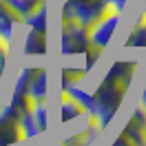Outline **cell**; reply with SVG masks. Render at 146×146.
<instances>
[{"label":"cell","mask_w":146,"mask_h":146,"mask_svg":"<svg viewBox=\"0 0 146 146\" xmlns=\"http://www.w3.org/2000/svg\"><path fill=\"white\" fill-rule=\"evenodd\" d=\"M137 64H139L137 60H119V62H113L109 71L104 73L98 91L93 93V106L89 111V115L98 122L100 131H104L117 115L137 73Z\"/></svg>","instance_id":"1"},{"label":"cell","mask_w":146,"mask_h":146,"mask_svg":"<svg viewBox=\"0 0 146 146\" xmlns=\"http://www.w3.org/2000/svg\"><path fill=\"white\" fill-rule=\"evenodd\" d=\"M111 9V0H64L62 18L75 20L84 27H93Z\"/></svg>","instance_id":"2"},{"label":"cell","mask_w":146,"mask_h":146,"mask_svg":"<svg viewBox=\"0 0 146 146\" xmlns=\"http://www.w3.org/2000/svg\"><path fill=\"white\" fill-rule=\"evenodd\" d=\"M91 46L89 27H84L75 20L62 18L60 25V53L62 55H82Z\"/></svg>","instance_id":"3"},{"label":"cell","mask_w":146,"mask_h":146,"mask_svg":"<svg viewBox=\"0 0 146 146\" xmlns=\"http://www.w3.org/2000/svg\"><path fill=\"white\" fill-rule=\"evenodd\" d=\"M27 139L20 128V113L11 104L0 109V146H16Z\"/></svg>","instance_id":"4"},{"label":"cell","mask_w":146,"mask_h":146,"mask_svg":"<svg viewBox=\"0 0 146 146\" xmlns=\"http://www.w3.org/2000/svg\"><path fill=\"white\" fill-rule=\"evenodd\" d=\"M117 25H119V11H109V13H106L104 18H100L93 27H89L91 44L106 49V44L111 42V38H113V33H115Z\"/></svg>","instance_id":"5"},{"label":"cell","mask_w":146,"mask_h":146,"mask_svg":"<svg viewBox=\"0 0 146 146\" xmlns=\"http://www.w3.org/2000/svg\"><path fill=\"white\" fill-rule=\"evenodd\" d=\"M122 133L131 142H135V146H146V111L142 106H135L131 111Z\"/></svg>","instance_id":"6"},{"label":"cell","mask_w":146,"mask_h":146,"mask_svg":"<svg viewBox=\"0 0 146 146\" xmlns=\"http://www.w3.org/2000/svg\"><path fill=\"white\" fill-rule=\"evenodd\" d=\"M20 25H25V18L16 9H11L5 0H0V42L9 44L13 38V31Z\"/></svg>","instance_id":"7"},{"label":"cell","mask_w":146,"mask_h":146,"mask_svg":"<svg viewBox=\"0 0 146 146\" xmlns=\"http://www.w3.org/2000/svg\"><path fill=\"white\" fill-rule=\"evenodd\" d=\"M86 122H89L86 128L78 131V133H71V135H66L60 146H91V142L100 135V126H98V122H95L89 113H86Z\"/></svg>","instance_id":"8"},{"label":"cell","mask_w":146,"mask_h":146,"mask_svg":"<svg viewBox=\"0 0 146 146\" xmlns=\"http://www.w3.org/2000/svg\"><path fill=\"white\" fill-rule=\"evenodd\" d=\"M46 95H49V73L46 69H36L29 82V98L33 100V104H38V102H46Z\"/></svg>","instance_id":"9"},{"label":"cell","mask_w":146,"mask_h":146,"mask_svg":"<svg viewBox=\"0 0 146 146\" xmlns=\"http://www.w3.org/2000/svg\"><path fill=\"white\" fill-rule=\"evenodd\" d=\"M22 53L25 55H44L46 53V31L29 29L22 42Z\"/></svg>","instance_id":"10"},{"label":"cell","mask_w":146,"mask_h":146,"mask_svg":"<svg viewBox=\"0 0 146 146\" xmlns=\"http://www.w3.org/2000/svg\"><path fill=\"white\" fill-rule=\"evenodd\" d=\"M126 46L128 49H146V11L137 16L135 25L126 38Z\"/></svg>","instance_id":"11"},{"label":"cell","mask_w":146,"mask_h":146,"mask_svg":"<svg viewBox=\"0 0 146 146\" xmlns=\"http://www.w3.org/2000/svg\"><path fill=\"white\" fill-rule=\"evenodd\" d=\"M84 115H86V111L73 100V98H69V95L64 93L62 102H60V122L66 124V122H71V119H75V117H84Z\"/></svg>","instance_id":"12"},{"label":"cell","mask_w":146,"mask_h":146,"mask_svg":"<svg viewBox=\"0 0 146 146\" xmlns=\"http://www.w3.org/2000/svg\"><path fill=\"white\" fill-rule=\"evenodd\" d=\"M84 75H86L84 69H78V66H64L62 71H60V84H62V91L75 86L78 82H82Z\"/></svg>","instance_id":"13"},{"label":"cell","mask_w":146,"mask_h":146,"mask_svg":"<svg viewBox=\"0 0 146 146\" xmlns=\"http://www.w3.org/2000/svg\"><path fill=\"white\" fill-rule=\"evenodd\" d=\"M7 5H9L11 9H16L22 16V18H27V16H31L33 11H38L40 7H44L46 0H5Z\"/></svg>","instance_id":"14"},{"label":"cell","mask_w":146,"mask_h":146,"mask_svg":"<svg viewBox=\"0 0 146 146\" xmlns=\"http://www.w3.org/2000/svg\"><path fill=\"white\" fill-rule=\"evenodd\" d=\"M64 93H66L69 98H73V100L78 102V104H80L86 113L91 111V106H93V93H86L84 89H80L78 84H75V86H71V89H66Z\"/></svg>","instance_id":"15"},{"label":"cell","mask_w":146,"mask_h":146,"mask_svg":"<svg viewBox=\"0 0 146 146\" xmlns=\"http://www.w3.org/2000/svg\"><path fill=\"white\" fill-rule=\"evenodd\" d=\"M7 55H9V44L0 42V80L5 75V64H7Z\"/></svg>","instance_id":"16"},{"label":"cell","mask_w":146,"mask_h":146,"mask_svg":"<svg viewBox=\"0 0 146 146\" xmlns=\"http://www.w3.org/2000/svg\"><path fill=\"white\" fill-rule=\"evenodd\" d=\"M111 146H135V142H131L124 133H119L117 139H113V144H111Z\"/></svg>","instance_id":"17"},{"label":"cell","mask_w":146,"mask_h":146,"mask_svg":"<svg viewBox=\"0 0 146 146\" xmlns=\"http://www.w3.org/2000/svg\"><path fill=\"white\" fill-rule=\"evenodd\" d=\"M139 106L146 111V82H144V86H142V102H139Z\"/></svg>","instance_id":"18"}]
</instances>
